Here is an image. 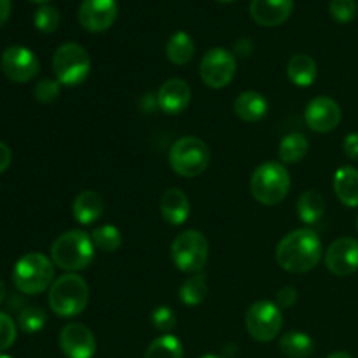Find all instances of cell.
<instances>
[{
  "instance_id": "1",
  "label": "cell",
  "mask_w": 358,
  "mask_h": 358,
  "mask_svg": "<svg viewBox=\"0 0 358 358\" xmlns=\"http://www.w3.org/2000/svg\"><path fill=\"white\" fill-rule=\"evenodd\" d=\"M276 262L289 273H308L322 259V240L310 227L285 234L276 247Z\"/></svg>"
},
{
  "instance_id": "2",
  "label": "cell",
  "mask_w": 358,
  "mask_h": 358,
  "mask_svg": "<svg viewBox=\"0 0 358 358\" xmlns=\"http://www.w3.org/2000/svg\"><path fill=\"white\" fill-rule=\"evenodd\" d=\"M51 259L59 269L65 271L76 273L86 269L94 259L93 240L84 231H66L52 241Z\"/></svg>"
},
{
  "instance_id": "3",
  "label": "cell",
  "mask_w": 358,
  "mask_h": 358,
  "mask_svg": "<svg viewBox=\"0 0 358 358\" xmlns=\"http://www.w3.org/2000/svg\"><path fill=\"white\" fill-rule=\"evenodd\" d=\"M14 285L20 292L27 296H37V294L45 292L52 285L55 280V266L51 259L45 257L44 254L31 252V254L23 255L16 262L13 271Z\"/></svg>"
},
{
  "instance_id": "4",
  "label": "cell",
  "mask_w": 358,
  "mask_h": 358,
  "mask_svg": "<svg viewBox=\"0 0 358 358\" xmlns=\"http://www.w3.org/2000/svg\"><path fill=\"white\" fill-rule=\"evenodd\" d=\"M87 301L90 287L76 273L59 276L49 289V306L59 317H77L86 310Z\"/></svg>"
},
{
  "instance_id": "5",
  "label": "cell",
  "mask_w": 358,
  "mask_h": 358,
  "mask_svg": "<svg viewBox=\"0 0 358 358\" xmlns=\"http://www.w3.org/2000/svg\"><path fill=\"white\" fill-rule=\"evenodd\" d=\"M290 189V173L283 164L268 161L255 168L250 178L252 196L266 206L278 205L285 199Z\"/></svg>"
},
{
  "instance_id": "6",
  "label": "cell",
  "mask_w": 358,
  "mask_h": 358,
  "mask_svg": "<svg viewBox=\"0 0 358 358\" xmlns=\"http://www.w3.org/2000/svg\"><path fill=\"white\" fill-rule=\"evenodd\" d=\"M168 161H170L171 170L180 177H199L208 168V145L198 136H182L170 147Z\"/></svg>"
},
{
  "instance_id": "7",
  "label": "cell",
  "mask_w": 358,
  "mask_h": 358,
  "mask_svg": "<svg viewBox=\"0 0 358 358\" xmlns=\"http://www.w3.org/2000/svg\"><path fill=\"white\" fill-rule=\"evenodd\" d=\"M210 245L201 231H182L171 243V259L177 269L184 273H201L208 262Z\"/></svg>"
},
{
  "instance_id": "8",
  "label": "cell",
  "mask_w": 358,
  "mask_h": 358,
  "mask_svg": "<svg viewBox=\"0 0 358 358\" xmlns=\"http://www.w3.org/2000/svg\"><path fill=\"white\" fill-rule=\"evenodd\" d=\"M91 70V58L83 45L66 42L59 45L52 56V72L63 86H79L87 79Z\"/></svg>"
},
{
  "instance_id": "9",
  "label": "cell",
  "mask_w": 358,
  "mask_h": 358,
  "mask_svg": "<svg viewBox=\"0 0 358 358\" xmlns=\"http://www.w3.org/2000/svg\"><path fill=\"white\" fill-rule=\"evenodd\" d=\"M247 331L255 341L269 343L278 338L283 325L282 308L271 301H257L245 315Z\"/></svg>"
},
{
  "instance_id": "10",
  "label": "cell",
  "mask_w": 358,
  "mask_h": 358,
  "mask_svg": "<svg viewBox=\"0 0 358 358\" xmlns=\"http://www.w3.org/2000/svg\"><path fill=\"white\" fill-rule=\"evenodd\" d=\"M199 76L208 87L222 90L236 76V56L222 48H213L199 63Z\"/></svg>"
},
{
  "instance_id": "11",
  "label": "cell",
  "mask_w": 358,
  "mask_h": 358,
  "mask_svg": "<svg viewBox=\"0 0 358 358\" xmlns=\"http://www.w3.org/2000/svg\"><path fill=\"white\" fill-rule=\"evenodd\" d=\"M0 69H2L3 76L9 80L17 84H24L37 77L38 70H41V63H38L37 56L23 45H10L2 52L0 58Z\"/></svg>"
},
{
  "instance_id": "12",
  "label": "cell",
  "mask_w": 358,
  "mask_h": 358,
  "mask_svg": "<svg viewBox=\"0 0 358 358\" xmlns=\"http://www.w3.org/2000/svg\"><path fill=\"white\" fill-rule=\"evenodd\" d=\"M117 14V0H83L77 17L84 30L91 34H100L114 24Z\"/></svg>"
},
{
  "instance_id": "13",
  "label": "cell",
  "mask_w": 358,
  "mask_h": 358,
  "mask_svg": "<svg viewBox=\"0 0 358 358\" xmlns=\"http://www.w3.org/2000/svg\"><path fill=\"white\" fill-rule=\"evenodd\" d=\"M59 348L66 358H93L96 353V338L90 327L72 322L62 329Z\"/></svg>"
},
{
  "instance_id": "14",
  "label": "cell",
  "mask_w": 358,
  "mask_h": 358,
  "mask_svg": "<svg viewBox=\"0 0 358 358\" xmlns=\"http://www.w3.org/2000/svg\"><path fill=\"white\" fill-rule=\"evenodd\" d=\"M327 269L336 276H350L358 271V240L355 238H339L325 252Z\"/></svg>"
},
{
  "instance_id": "15",
  "label": "cell",
  "mask_w": 358,
  "mask_h": 358,
  "mask_svg": "<svg viewBox=\"0 0 358 358\" xmlns=\"http://www.w3.org/2000/svg\"><path fill=\"white\" fill-rule=\"evenodd\" d=\"M304 117L313 131L329 133L341 122V107L332 98L317 96L308 103Z\"/></svg>"
},
{
  "instance_id": "16",
  "label": "cell",
  "mask_w": 358,
  "mask_h": 358,
  "mask_svg": "<svg viewBox=\"0 0 358 358\" xmlns=\"http://www.w3.org/2000/svg\"><path fill=\"white\" fill-rule=\"evenodd\" d=\"M157 107L166 114H180L191 103V87L184 79H168L157 91Z\"/></svg>"
},
{
  "instance_id": "17",
  "label": "cell",
  "mask_w": 358,
  "mask_h": 358,
  "mask_svg": "<svg viewBox=\"0 0 358 358\" xmlns=\"http://www.w3.org/2000/svg\"><path fill=\"white\" fill-rule=\"evenodd\" d=\"M294 10V0H252L250 16L261 27H278Z\"/></svg>"
},
{
  "instance_id": "18",
  "label": "cell",
  "mask_w": 358,
  "mask_h": 358,
  "mask_svg": "<svg viewBox=\"0 0 358 358\" xmlns=\"http://www.w3.org/2000/svg\"><path fill=\"white\" fill-rule=\"evenodd\" d=\"M161 215L171 226H182L191 215V201L187 194L178 187H170L161 198Z\"/></svg>"
},
{
  "instance_id": "19",
  "label": "cell",
  "mask_w": 358,
  "mask_h": 358,
  "mask_svg": "<svg viewBox=\"0 0 358 358\" xmlns=\"http://www.w3.org/2000/svg\"><path fill=\"white\" fill-rule=\"evenodd\" d=\"M234 112L245 122H259L268 114V100L257 91H243L234 100Z\"/></svg>"
},
{
  "instance_id": "20",
  "label": "cell",
  "mask_w": 358,
  "mask_h": 358,
  "mask_svg": "<svg viewBox=\"0 0 358 358\" xmlns=\"http://www.w3.org/2000/svg\"><path fill=\"white\" fill-rule=\"evenodd\" d=\"M72 210L77 222L83 226H90L103 215L105 201L96 191H83L80 194H77Z\"/></svg>"
},
{
  "instance_id": "21",
  "label": "cell",
  "mask_w": 358,
  "mask_h": 358,
  "mask_svg": "<svg viewBox=\"0 0 358 358\" xmlns=\"http://www.w3.org/2000/svg\"><path fill=\"white\" fill-rule=\"evenodd\" d=\"M334 192L339 201L348 208L358 206V170L341 166L334 175Z\"/></svg>"
},
{
  "instance_id": "22",
  "label": "cell",
  "mask_w": 358,
  "mask_h": 358,
  "mask_svg": "<svg viewBox=\"0 0 358 358\" xmlns=\"http://www.w3.org/2000/svg\"><path fill=\"white\" fill-rule=\"evenodd\" d=\"M287 76H289L290 83H294L296 86L310 87L318 77L317 62L310 55H303V52L294 55L287 65Z\"/></svg>"
},
{
  "instance_id": "23",
  "label": "cell",
  "mask_w": 358,
  "mask_h": 358,
  "mask_svg": "<svg viewBox=\"0 0 358 358\" xmlns=\"http://www.w3.org/2000/svg\"><path fill=\"white\" fill-rule=\"evenodd\" d=\"M166 58L175 65H187L194 58L196 45L187 31H175L166 42Z\"/></svg>"
},
{
  "instance_id": "24",
  "label": "cell",
  "mask_w": 358,
  "mask_h": 358,
  "mask_svg": "<svg viewBox=\"0 0 358 358\" xmlns=\"http://www.w3.org/2000/svg\"><path fill=\"white\" fill-rule=\"evenodd\" d=\"M325 213V199L318 191L311 189V191L303 192L297 199V215L304 224L311 226L317 224L318 220L324 217Z\"/></svg>"
},
{
  "instance_id": "25",
  "label": "cell",
  "mask_w": 358,
  "mask_h": 358,
  "mask_svg": "<svg viewBox=\"0 0 358 358\" xmlns=\"http://www.w3.org/2000/svg\"><path fill=\"white\" fill-rule=\"evenodd\" d=\"M280 350L289 358H308L313 355L315 343L304 332L290 331L280 338Z\"/></svg>"
},
{
  "instance_id": "26",
  "label": "cell",
  "mask_w": 358,
  "mask_h": 358,
  "mask_svg": "<svg viewBox=\"0 0 358 358\" xmlns=\"http://www.w3.org/2000/svg\"><path fill=\"white\" fill-rule=\"evenodd\" d=\"M206 294H208V283H206V276L203 273H196V275L185 278L178 289V297L189 308L199 306L206 299Z\"/></svg>"
},
{
  "instance_id": "27",
  "label": "cell",
  "mask_w": 358,
  "mask_h": 358,
  "mask_svg": "<svg viewBox=\"0 0 358 358\" xmlns=\"http://www.w3.org/2000/svg\"><path fill=\"white\" fill-rule=\"evenodd\" d=\"M308 149H310V143H308L306 136L301 133H290L280 142L278 156L285 164L299 163L308 154Z\"/></svg>"
},
{
  "instance_id": "28",
  "label": "cell",
  "mask_w": 358,
  "mask_h": 358,
  "mask_svg": "<svg viewBox=\"0 0 358 358\" xmlns=\"http://www.w3.org/2000/svg\"><path fill=\"white\" fill-rule=\"evenodd\" d=\"M145 358H184V348L178 338L164 334L154 339L145 352Z\"/></svg>"
},
{
  "instance_id": "29",
  "label": "cell",
  "mask_w": 358,
  "mask_h": 358,
  "mask_svg": "<svg viewBox=\"0 0 358 358\" xmlns=\"http://www.w3.org/2000/svg\"><path fill=\"white\" fill-rule=\"evenodd\" d=\"M91 240H93V245L98 248V250L115 252L121 248L122 234L115 226L105 224V226L96 227V229L93 231V234H91Z\"/></svg>"
},
{
  "instance_id": "30",
  "label": "cell",
  "mask_w": 358,
  "mask_h": 358,
  "mask_svg": "<svg viewBox=\"0 0 358 358\" xmlns=\"http://www.w3.org/2000/svg\"><path fill=\"white\" fill-rule=\"evenodd\" d=\"M45 322H48V315H45V311L38 306L23 308L20 313V318H17L20 329L24 334H35V332L42 331Z\"/></svg>"
},
{
  "instance_id": "31",
  "label": "cell",
  "mask_w": 358,
  "mask_h": 358,
  "mask_svg": "<svg viewBox=\"0 0 358 358\" xmlns=\"http://www.w3.org/2000/svg\"><path fill=\"white\" fill-rule=\"evenodd\" d=\"M34 23L42 34H52L59 27V10L56 7L44 3V6L35 10Z\"/></svg>"
},
{
  "instance_id": "32",
  "label": "cell",
  "mask_w": 358,
  "mask_h": 358,
  "mask_svg": "<svg viewBox=\"0 0 358 358\" xmlns=\"http://www.w3.org/2000/svg\"><path fill=\"white\" fill-rule=\"evenodd\" d=\"M357 0H331L329 13L338 23H350L357 16Z\"/></svg>"
},
{
  "instance_id": "33",
  "label": "cell",
  "mask_w": 358,
  "mask_h": 358,
  "mask_svg": "<svg viewBox=\"0 0 358 358\" xmlns=\"http://www.w3.org/2000/svg\"><path fill=\"white\" fill-rule=\"evenodd\" d=\"M150 320H152V325L156 327V331L163 332V334H170L177 327V315L168 306H157L150 313Z\"/></svg>"
},
{
  "instance_id": "34",
  "label": "cell",
  "mask_w": 358,
  "mask_h": 358,
  "mask_svg": "<svg viewBox=\"0 0 358 358\" xmlns=\"http://www.w3.org/2000/svg\"><path fill=\"white\" fill-rule=\"evenodd\" d=\"M35 100L41 103H52L59 96V83L55 79H42L34 87Z\"/></svg>"
},
{
  "instance_id": "35",
  "label": "cell",
  "mask_w": 358,
  "mask_h": 358,
  "mask_svg": "<svg viewBox=\"0 0 358 358\" xmlns=\"http://www.w3.org/2000/svg\"><path fill=\"white\" fill-rule=\"evenodd\" d=\"M17 329L13 318L7 313H0V352L10 348L16 341Z\"/></svg>"
},
{
  "instance_id": "36",
  "label": "cell",
  "mask_w": 358,
  "mask_h": 358,
  "mask_svg": "<svg viewBox=\"0 0 358 358\" xmlns=\"http://www.w3.org/2000/svg\"><path fill=\"white\" fill-rule=\"evenodd\" d=\"M297 303V290L294 287H283L276 294V304L280 308H292Z\"/></svg>"
},
{
  "instance_id": "37",
  "label": "cell",
  "mask_w": 358,
  "mask_h": 358,
  "mask_svg": "<svg viewBox=\"0 0 358 358\" xmlns=\"http://www.w3.org/2000/svg\"><path fill=\"white\" fill-rule=\"evenodd\" d=\"M343 150L350 159H358V133H350L343 142Z\"/></svg>"
},
{
  "instance_id": "38",
  "label": "cell",
  "mask_w": 358,
  "mask_h": 358,
  "mask_svg": "<svg viewBox=\"0 0 358 358\" xmlns=\"http://www.w3.org/2000/svg\"><path fill=\"white\" fill-rule=\"evenodd\" d=\"M234 52H236L238 56L247 58V56H250L252 52H254V42H252L250 38H241V41H238L236 44H234Z\"/></svg>"
},
{
  "instance_id": "39",
  "label": "cell",
  "mask_w": 358,
  "mask_h": 358,
  "mask_svg": "<svg viewBox=\"0 0 358 358\" xmlns=\"http://www.w3.org/2000/svg\"><path fill=\"white\" fill-rule=\"evenodd\" d=\"M10 161H13V152L6 143L0 142V173H3L10 166Z\"/></svg>"
},
{
  "instance_id": "40",
  "label": "cell",
  "mask_w": 358,
  "mask_h": 358,
  "mask_svg": "<svg viewBox=\"0 0 358 358\" xmlns=\"http://www.w3.org/2000/svg\"><path fill=\"white\" fill-rule=\"evenodd\" d=\"M10 0H0V27L6 24V21L10 16Z\"/></svg>"
},
{
  "instance_id": "41",
  "label": "cell",
  "mask_w": 358,
  "mask_h": 358,
  "mask_svg": "<svg viewBox=\"0 0 358 358\" xmlns=\"http://www.w3.org/2000/svg\"><path fill=\"white\" fill-rule=\"evenodd\" d=\"M327 358H353V357L346 352H334V353H331Z\"/></svg>"
},
{
  "instance_id": "42",
  "label": "cell",
  "mask_w": 358,
  "mask_h": 358,
  "mask_svg": "<svg viewBox=\"0 0 358 358\" xmlns=\"http://www.w3.org/2000/svg\"><path fill=\"white\" fill-rule=\"evenodd\" d=\"M3 299H6V283L0 280V304H2Z\"/></svg>"
},
{
  "instance_id": "43",
  "label": "cell",
  "mask_w": 358,
  "mask_h": 358,
  "mask_svg": "<svg viewBox=\"0 0 358 358\" xmlns=\"http://www.w3.org/2000/svg\"><path fill=\"white\" fill-rule=\"evenodd\" d=\"M30 2H34V3H41V6H44V3H48L49 0H30Z\"/></svg>"
},
{
  "instance_id": "44",
  "label": "cell",
  "mask_w": 358,
  "mask_h": 358,
  "mask_svg": "<svg viewBox=\"0 0 358 358\" xmlns=\"http://www.w3.org/2000/svg\"><path fill=\"white\" fill-rule=\"evenodd\" d=\"M217 2H222V3H229V2H234V0H217Z\"/></svg>"
},
{
  "instance_id": "45",
  "label": "cell",
  "mask_w": 358,
  "mask_h": 358,
  "mask_svg": "<svg viewBox=\"0 0 358 358\" xmlns=\"http://www.w3.org/2000/svg\"><path fill=\"white\" fill-rule=\"evenodd\" d=\"M201 358H220V357H217V355H205V357H201Z\"/></svg>"
},
{
  "instance_id": "46",
  "label": "cell",
  "mask_w": 358,
  "mask_h": 358,
  "mask_svg": "<svg viewBox=\"0 0 358 358\" xmlns=\"http://www.w3.org/2000/svg\"><path fill=\"white\" fill-rule=\"evenodd\" d=\"M0 358H13V357H9V355H0Z\"/></svg>"
},
{
  "instance_id": "47",
  "label": "cell",
  "mask_w": 358,
  "mask_h": 358,
  "mask_svg": "<svg viewBox=\"0 0 358 358\" xmlns=\"http://www.w3.org/2000/svg\"><path fill=\"white\" fill-rule=\"evenodd\" d=\"M357 231H358V219H357Z\"/></svg>"
}]
</instances>
